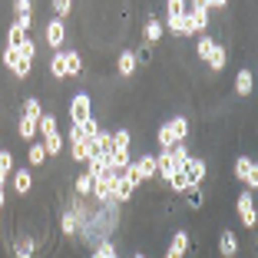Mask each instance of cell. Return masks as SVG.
Masks as SVG:
<instances>
[{
    "label": "cell",
    "instance_id": "6da1fadb",
    "mask_svg": "<svg viewBox=\"0 0 258 258\" xmlns=\"http://www.w3.org/2000/svg\"><path fill=\"white\" fill-rule=\"evenodd\" d=\"M189 119L185 116H169L166 122H162L159 129H156V143H159V152H166V149H172V146H179V143H185L189 139Z\"/></svg>",
    "mask_w": 258,
    "mask_h": 258
},
{
    "label": "cell",
    "instance_id": "7a4b0ae2",
    "mask_svg": "<svg viewBox=\"0 0 258 258\" xmlns=\"http://www.w3.org/2000/svg\"><path fill=\"white\" fill-rule=\"evenodd\" d=\"M40 143H43L46 156L50 159H56V156H63V133H60V119H56V113H43L40 116Z\"/></svg>",
    "mask_w": 258,
    "mask_h": 258
},
{
    "label": "cell",
    "instance_id": "3957f363",
    "mask_svg": "<svg viewBox=\"0 0 258 258\" xmlns=\"http://www.w3.org/2000/svg\"><path fill=\"white\" fill-rule=\"evenodd\" d=\"M196 56L202 63H209V70H212V73H222V70L228 67V50L215 37H199L196 40Z\"/></svg>",
    "mask_w": 258,
    "mask_h": 258
},
{
    "label": "cell",
    "instance_id": "277c9868",
    "mask_svg": "<svg viewBox=\"0 0 258 258\" xmlns=\"http://www.w3.org/2000/svg\"><path fill=\"white\" fill-rule=\"evenodd\" d=\"M162 27H169L172 37H192L189 20H185V0H169L166 17H162Z\"/></svg>",
    "mask_w": 258,
    "mask_h": 258
},
{
    "label": "cell",
    "instance_id": "5b68a950",
    "mask_svg": "<svg viewBox=\"0 0 258 258\" xmlns=\"http://www.w3.org/2000/svg\"><path fill=\"white\" fill-rule=\"evenodd\" d=\"M93 116V93L90 90H80L70 96V126H80Z\"/></svg>",
    "mask_w": 258,
    "mask_h": 258
},
{
    "label": "cell",
    "instance_id": "8992f818",
    "mask_svg": "<svg viewBox=\"0 0 258 258\" xmlns=\"http://www.w3.org/2000/svg\"><path fill=\"white\" fill-rule=\"evenodd\" d=\"M235 212H238V222H242V228H248V232H255L258 225V212H255V192H238L235 196Z\"/></svg>",
    "mask_w": 258,
    "mask_h": 258
},
{
    "label": "cell",
    "instance_id": "52a82bcc",
    "mask_svg": "<svg viewBox=\"0 0 258 258\" xmlns=\"http://www.w3.org/2000/svg\"><path fill=\"white\" fill-rule=\"evenodd\" d=\"M185 20H189L192 37H205V30H209V10H205L202 0H196V4H185Z\"/></svg>",
    "mask_w": 258,
    "mask_h": 258
},
{
    "label": "cell",
    "instance_id": "ba28073f",
    "mask_svg": "<svg viewBox=\"0 0 258 258\" xmlns=\"http://www.w3.org/2000/svg\"><path fill=\"white\" fill-rule=\"evenodd\" d=\"M232 175H235L238 182L248 185V192L258 189V166H255V159H251V156H238L235 166H232Z\"/></svg>",
    "mask_w": 258,
    "mask_h": 258
},
{
    "label": "cell",
    "instance_id": "9c48e42d",
    "mask_svg": "<svg viewBox=\"0 0 258 258\" xmlns=\"http://www.w3.org/2000/svg\"><path fill=\"white\" fill-rule=\"evenodd\" d=\"M67 143H70V159L73 162H90V143L80 136V129L76 126H67Z\"/></svg>",
    "mask_w": 258,
    "mask_h": 258
},
{
    "label": "cell",
    "instance_id": "30bf717a",
    "mask_svg": "<svg viewBox=\"0 0 258 258\" xmlns=\"http://www.w3.org/2000/svg\"><path fill=\"white\" fill-rule=\"evenodd\" d=\"M189 245H192L189 228H179V232H172V238H169L166 255H162V258H185V255H189Z\"/></svg>",
    "mask_w": 258,
    "mask_h": 258
},
{
    "label": "cell",
    "instance_id": "8fae6325",
    "mask_svg": "<svg viewBox=\"0 0 258 258\" xmlns=\"http://www.w3.org/2000/svg\"><path fill=\"white\" fill-rule=\"evenodd\" d=\"M43 37H46V46H50V50H63V43H67V23L63 20H50L43 27Z\"/></svg>",
    "mask_w": 258,
    "mask_h": 258
},
{
    "label": "cell",
    "instance_id": "7c38bea8",
    "mask_svg": "<svg viewBox=\"0 0 258 258\" xmlns=\"http://www.w3.org/2000/svg\"><path fill=\"white\" fill-rule=\"evenodd\" d=\"M182 172H185V179H189V185H196V189H199V185L205 182V175H209V166H205L202 156H192V159L185 162Z\"/></svg>",
    "mask_w": 258,
    "mask_h": 258
},
{
    "label": "cell",
    "instance_id": "4fadbf2b",
    "mask_svg": "<svg viewBox=\"0 0 258 258\" xmlns=\"http://www.w3.org/2000/svg\"><path fill=\"white\" fill-rule=\"evenodd\" d=\"M10 248H14V258H33L40 245H37V235L23 232V235H17V238H14V245H10Z\"/></svg>",
    "mask_w": 258,
    "mask_h": 258
},
{
    "label": "cell",
    "instance_id": "5bb4252c",
    "mask_svg": "<svg viewBox=\"0 0 258 258\" xmlns=\"http://www.w3.org/2000/svg\"><path fill=\"white\" fill-rule=\"evenodd\" d=\"M10 182H14V196H30L33 189V169H14V175H10Z\"/></svg>",
    "mask_w": 258,
    "mask_h": 258
},
{
    "label": "cell",
    "instance_id": "9a60e30c",
    "mask_svg": "<svg viewBox=\"0 0 258 258\" xmlns=\"http://www.w3.org/2000/svg\"><path fill=\"white\" fill-rule=\"evenodd\" d=\"M219 255L222 258H235L238 255V235L232 228H222L219 232Z\"/></svg>",
    "mask_w": 258,
    "mask_h": 258
},
{
    "label": "cell",
    "instance_id": "2e32d148",
    "mask_svg": "<svg viewBox=\"0 0 258 258\" xmlns=\"http://www.w3.org/2000/svg\"><path fill=\"white\" fill-rule=\"evenodd\" d=\"M136 70H139L136 50H119V56H116V76H133Z\"/></svg>",
    "mask_w": 258,
    "mask_h": 258
},
{
    "label": "cell",
    "instance_id": "e0dca14e",
    "mask_svg": "<svg viewBox=\"0 0 258 258\" xmlns=\"http://www.w3.org/2000/svg\"><path fill=\"white\" fill-rule=\"evenodd\" d=\"M109 146H113V152H129L133 149V129H126V126L113 129L109 133Z\"/></svg>",
    "mask_w": 258,
    "mask_h": 258
},
{
    "label": "cell",
    "instance_id": "ac0fdd59",
    "mask_svg": "<svg viewBox=\"0 0 258 258\" xmlns=\"http://www.w3.org/2000/svg\"><path fill=\"white\" fill-rule=\"evenodd\" d=\"M63 53V76H80L83 73V56L80 50H60Z\"/></svg>",
    "mask_w": 258,
    "mask_h": 258
},
{
    "label": "cell",
    "instance_id": "d6986e66",
    "mask_svg": "<svg viewBox=\"0 0 258 258\" xmlns=\"http://www.w3.org/2000/svg\"><path fill=\"white\" fill-rule=\"evenodd\" d=\"M166 37V27H162V17H146V46H156Z\"/></svg>",
    "mask_w": 258,
    "mask_h": 258
},
{
    "label": "cell",
    "instance_id": "ffe728a7",
    "mask_svg": "<svg viewBox=\"0 0 258 258\" xmlns=\"http://www.w3.org/2000/svg\"><path fill=\"white\" fill-rule=\"evenodd\" d=\"M166 156H169V162H172V172L175 169H185V162L192 159V149L185 143H179V146H172V149H166Z\"/></svg>",
    "mask_w": 258,
    "mask_h": 258
},
{
    "label": "cell",
    "instance_id": "44dd1931",
    "mask_svg": "<svg viewBox=\"0 0 258 258\" xmlns=\"http://www.w3.org/2000/svg\"><path fill=\"white\" fill-rule=\"evenodd\" d=\"M251 90H255V73L248 67H242L235 73V93L238 96H251Z\"/></svg>",
    "mask_w": 258,
    "mask_h": 258
},
{
    "label": "cell",
    "instance_id": "7402d4cb",
    "mask_svg": "<svg viewBox=\"0 0 258 258\" xmlns=\"http://www.w3.org/2000/svg\"><path fill=\"white\" fill-rule=\"evenodd\" d=\"M37 126H40V119H33V116H23V113H20V122H17V136H20L23 143H33V139H37Z\"/></svg>",
    "mask_w": 258,
    "mask_h": 258
},
{
    "label": "cell",
    "instance_id": "603a6c76",
    "mask_svg": "<svg viewBox=\"0 0 258 258\" xmlns=\"http://www.w3.org/2000/svg\"><path fill=\"white\" fill-rule=\"evenodd\" d=\"M27 33H30V27H27V23L10 20V27H7V46H10V50H17V46L27 40Z\"/></svg>",
    "mask_w": 258,
    "mask_h": 258
},
{
    "label": "cell",
    "instance_id": "cb8c5ba5",
    "mask_svg": "<svg viewBox=\"0 0 258 258\" xmlns=\"http://www.w3.org/2000/svg\"><path fill=\"white\" fill-rule=\"evenodd\" d=\"M60 232H63V238H76V232H80V219H76L70 209L60 212Z\"/></svg>",
    "mask_w": 258,
    "mask_h": 258
},
{
    "label": "cell",
    "instance_id": "d4e9b609",
    "mask_svg": "<svg viewBox=\"0 0 258 258\" xmlns=\"http://www.w3.org/2000/svg\"><path fill=\"white\" fill-rule=\"evenodd\" d=\"M10 10H14V20L17 23H27V27L33 23V4H30V0H17Z\"/></svg>",
    "mask_w": 258,
    "mask_h": 258
},
{
    "label": "cell",
    "instance_id": "484cf974",
    "mask_svg": "<svg viewBox=\"0 0 258 258\" xmlns=\"http://www.w3.org/2000/svg\"><path fill=\"white\" fill-rule=\"evenodd\" d=\"M73 189H76V199H86V202H90V196H93V175L90 172H80V175H76V182H73Z\"/></svg>",
    "mask_w": 258,
    "mask_h": 258
},
{
    "label": "cell",
    "instance_id": "4316f807",
    "mask_svg": "<svg viewBox=\"0 0 258 258\" xmlns=\"http://www.w3.org/2000/svg\"><path fill=\"white\" fill-rule=\"evenodd\" d=\"M46 159H50V156H46L43 143H30V149H27V162H30V169H40Z\"/></svg>",
    "mask_w": 258,
    "mask_h": 258
},
{
    "label": "cell",
    "instance_id": "83f0119b",
    "mask_svg": "<svg viewBox=\"0 0 258 258\" xmlns=\"http://www.w3.org/2000/svg\"><path fill=\"white\" fill-rule=\"evenodd\" d=\"M23 116H33V119L43 116V103H40V96H27V99H23Z\"/></svg>",
    "mask_w": 258,
    "mask_h": 258
},
{
    "label": "cell",
    "instance_id": "f1b7e54d",
    "mask_svg": "<svg viewBox=\"0 0 258 258\" xmlns=\"http://www.w3.org/2000/svg\"><path fill=\"white\" fill-rule=\"evenodd\" d=\"M0 175H4V179L14 175V152L10 149H0Z\"/></svg>",
    "mask_w": 258,
    "mask_h": 258
},
{
    "label": "cell",
    "instance_id": "f546056e",
    "mask_svg": "<svg viewBox=\"0 0 258 258\" xmlns=\"http://www.w3.org/2000/svg\"><path fill=\"white\" fill-rule=\"evenodd\" d=\"M182 196H185V205H189V209H199V205L205 202V192H202V185H199V189L192 185V189H185Z\"/></svg>",
    "mask_w": 258,
    "mask_h": 258
},
{
    "label": "cell",
    "instance_id": "4dcf8cb0",
    "mask_svg": "<svg viewBox=\"0 0 258 258\" xmlns=\"http://www.w3.org/2000/svg\"><path fill=\"white\" fill-rule=\"evenodd\" d=\"M73 14V0H53V20H67Z\"/></svg>",
    "mask_w": 258,
    "mask_h": 258
},
{
    "label": "cell",
    "instance_id": "1f68e13d",
    "mask_svg": "<svg viewBox=\"0 0 258 258\" xmlns=\"http://www.w3.org/2000/svg\"><path fill=\"white\" fill-rule=\"evenodd\" d=\"M50 76H53V80H67V76H63V53L60 50H56L53 60H50Z\"/></svg>",
    "mask_w": 258,
    "mask_h": 258
},
{
    "label": "cell",
    "instance_id": "d6a6232c",
    "mask_svg": "<svg viewBox=\"0 0 258 258\" xmlns=\"http://www.w3.org/2000/svg\"><path fill=\"white\" fill-rule=\"evenodd\" d=\"M4 67H7L10 73L17 70V50H10V46H4Z\"/></svg>",
    "mask_w": 258,
    "mask_h": 258
},
{
    "label": "cell",
    "instance_id": "836d02e7",
    "mask_svg": "<svg viewBox=\"0 0 258 258\" xmlns=\"http://www.w3.org/2000/svg\"><path fill=\"white\" fill-rule=\"evenodd\" d=\"M4 205H7V189H0V212H4Z\"/></svg>",
    "mask_w": 258,
    "mask_h": 258
}]
</instances>
